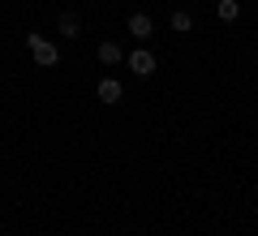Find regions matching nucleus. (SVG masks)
Listing matches in <instances>:
<instances>
[{"label":"nucleus","mask_w":258,"mask_h":236,"mask_svg":"<svg viewBox=\"0 0 258 236\" xmlns=\"http://www.w3.org/2000/svg\"><path fill=\"white\" fill-rule=\"evenodd\" d=\"M26 47H30V56H35V64H39V69H52V64L60 60V47H56V43H47L43 35H26Z\"/></svg>","instance_id":"f257e3e1"},{"label":"nucleus","mask_w":258,"mask_h":236,"mask_svg":"<svg viewBox=\"0 0 258 236\" xmlns=\"http://www.w3.org/2000/svg\"><path fill=\"white\" fill-rule=\"evenodd\" d=\"M129 73L151 77V73H155V56H151V52H129Z\"/></svg>","instance_id":"f03ea898"},{"label":"nucleus","mask_w":258,"mask_h":236,"mask_svg":"<svg viewBox=\"0 0 258 236\" xmlns=\"http://www.w3.org/2000/svg\"><path fill=\"white\" fill-rule=\"evenodd\" d=\"M95 95H99V103H120V95H125V86H120L116 77H103V82L95 86Z\"/></svg>","instance_id":"7ed1b4c3"},{"label":"nucleus","mask_w":258,"mask_h":236,"mask_svg":"<svg viewBox=\"0 0 258 236\" xmlns=\"http://www.w3.org/2000/svg\"><path fill=\"white\" fill-rule=\"evenodd\" d=\"M129 35L134 39H151L155 35V22H151L147 13H129Z\"/></svg>","instance_id":"20e7f679"},{"label":"nucleus","mask_w":258,"mask_h":236,"mask_svg":"<svg viewBox=\"0 0 258 236\" xmlns=\"http://www.w3.org/2000/svg\"><path fill=\"white\" fill-rule=\"evenodd\" d=\"M95 56H99V64H120V60H125L120 43H112V39H108V43H99V47H95Z\"/></svg>","instance_id":"39448f33"},{"label":"nucleus","mask_w":258,"mask_h":236,"mask_svg":"<svg viewBox=\"0 0 258 236\" xmlns=\"http://www.w3.org/2000/svg\"><path fill=\"white\" fill-rule=\"evenodd\" d=\"M215 13H220V22H237L241 18V0H220Z\"/></svg>","instance_id":"423d86ee"},{"label":"nucleus","mask_w":258,"mask_h":236,"mask_svg":"<svg viewBox=\"0 0 258 236\" xmlns=\"http://www.w3.org/2000/svg\"><path fill=\"white\" fill-rule=\"evenodd\" d=\"M60 35L64 39H78V13H69V9L60 13Z\"/></svg>","instance_id":"0eeeda50"},{"label":"nucleus","mask_w":258,"mask_h":236,"mask_svg":"<svg viewBox=\"0 0 258 236\" xmlns=\"http://www.w3.org/2000/svg\"><path fill=\"white\" fill-rule=\"evenodd\" d=\"M168 26H172L176 35H185V30H194V18H189V13H185V9H176V13H172V22H168Z\"/></svg>","instance_id":"6e6552de"}]
</instances>
